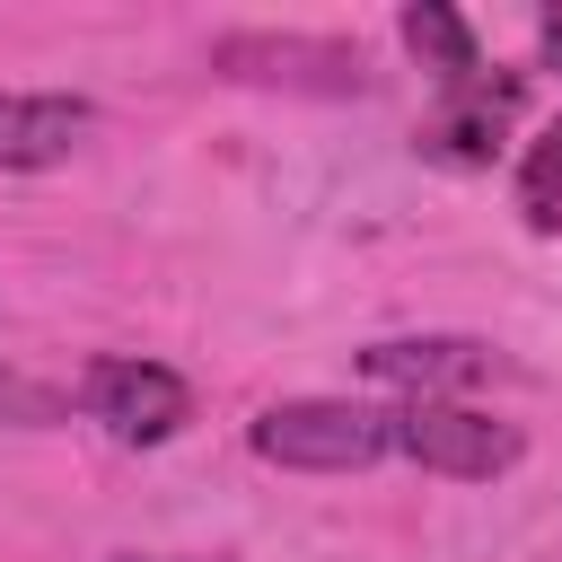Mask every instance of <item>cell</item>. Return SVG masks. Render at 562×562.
Segmentation results:
<instances>
[{"mask_svg": "<svg viewBox=\"0 0 562 562\" xmlns=\"http://www.w3.org/2000/svg\"><path fill=\"white\" fill-rule=\"evenodd\" d=\"M536 35H544V61L562 70V9H544V26H536Z\"/></svg>", "mask_w": 562, "mask_h": 562, "instance_id": "obj_10", "label": "cell"}, {"mask_svg": "<svg viewBox=\"0 0 562 562\" xmlns=\"http://www.w3.org/2000/svg\"><path fill=\"white\" fill-rule=\"evenodd\" d=\"M246 439H255L263 465L360 474V465L395 457V404H334V395H307V404H272V413H255Z\"/></svg>", "mask_w": 562, "mask_h": 562, "instance_id": "obj_1", "label": "cell"}, {"mask_svg": "<svg viewBox=\"0 0 562 562\" xmlns=\"http://www.w3.org/2000/svg\"><path fill=\"white\" fill-rule=\"evenodd\" d=\"M448 105L430 114V132H422V149L430 158H448V167H483L492 158V140L509 132V114H518V70H474V79H457V88H439Z\"/></svg>", "mask_w": 562, "mask_h": 562, "instance_id": "obj_5", "label": "cell"}, {"mask_svg": "<svg viewBox=\"0 0 562 562\" xmlns=\"http://www.w3.org/2000/svg\"><path fill=\"white\" fill-rule=\"evenodd\" d=\"M360 378L369 386H395L413 404H448V395H465L483 378H509V360L492 342H474V334H395V342H369L360 351Z\"/></svg>", "mask_w": 562, "mask_h": 562, "instance_id": "obj_3", "label": "cell"}, {"mask_svg": "<svg viewBox=\"0 0 562 562\" xmlns=\"http://www.w3.org/2000/svg\"><path fill=\"white\" fill-rule=\"evenodd\" d=\"M518 193H527V220H536V228H553V220H562V211H553V202H562V123H553V132L527 149Z\"/></svg>", "mask_w": 562, "mask_h": 562, "instance_id": "obj_8", "label": "cell"}, {"mask_svg": "<svg viewBox=\"0 0 562 562\" xmlns=\"http://www.w3.org/2000/svg\"><path fill=\"white\" fill-rule=\"evenodd\" d=\"M53 413H61V395H44V386L0 369V422H53Z\"/></svg>", "mask_w": 562, "mask_h": 562, "instance_id": "obj_9", "label": "cell"}, {"mask_svg": "<svg viewBox=\"0 0 562 562\" xmlns=\"http://www.w3.org/2000/svg\"><path fill=\"white\" fill-rule=\"evenodd\" d=\"M518 422H492L474 404H395V457L448 474V483H492L518 465Z\"/></svg>", "mask_w": 562, "mask_h": 562, "instance_id": "obj_2", "label": "cell"}, {"mask_svg": "<svg viewBox=\"0 0 562 562\" xmlns=\"http://www.w3.org/2000/svg\"><path fill=\"white\" fill-rule=\"evenodd\" d=\"M114 562H167V553H114Z\"/></svg>", "mask_w": 562, "mask_h": 562, "instance_id": "obj_11", "label": "cell"}, {"mask_svg": "<svg viewBox=\"0 0 562 562\" xmlns=\"http://www.w3.org/2000/svg\"><path fill=\"white\" fill-rule=\"evenodd\" d=\"M88 123V97H0V167H61Z\"/></svg>", "mask_w": 562, "mask_h": 562, "instance_id": "obj_6", "label": "cell"}, {"mask_svg": "<svg viewBox=\"0 0 562 562\" xmlns=\"http://www.w3.org/2000/svg\"><path fill=\"white\" fill-rule=\"evenodd\" d=\"M79 404H88L123 448H158V439H176V430L193 422V386H184L176 369H158V360H97L88 386H79Z\"/></svg>", "mask_w": 562, "mask_h": 562, "instance_id": "obj_4", "label": "cell"}, {"mask_svg": "<svg viewBox=\"0 0 562 562\" xmlns=\"http://www.w3.org/2000/svg\"><path fill=\"white\" fill-rule=\"evenodd\" d=\"M404 44H413V61H422L439 88H457V79H474V70H483L474 26H465L457 9H439V0H413V9H404Z\"/></svg>", "mask_w": 562, "mask_h": 562, "instance_id": "obj_7", "label": "cell"}]
</instances>
